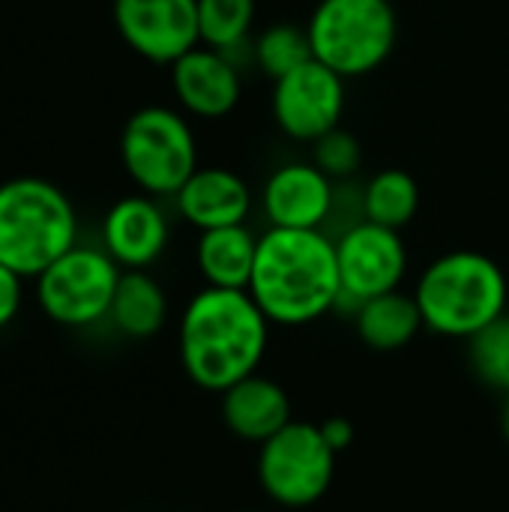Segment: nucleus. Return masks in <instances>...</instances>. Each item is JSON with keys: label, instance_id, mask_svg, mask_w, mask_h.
Wrapping results in <instances>:
<instances>
[{"label": "nucleus", "instance_id": "obj_16", "mask_svg": "<svg viewBox=\"0 0 509 512\" xmlns=\"http://www.w3.org/2000/svg\"><path fill=\"white\" fill-rule=\"evenodd\" d=\"M219 396H222V420L228 432L246 444L261 447L294 420V405L288 390L279 381L258 372L237 381Z\"/></svg>", "mask_w": 509, "mask_h": 512}, {"label": "nucleus", "instance_id": "obj_23", "mask_svg": "<svg viewBox=\"0 0 509 512\" xmlns=\"http://www.w3.org/2000/svg\"><path fill=\"white\" fill-rule=\"evenodd\" d=\"M468 360L486 387L509 396V309L474 339H468Z\"/></svg>", "mask_w": 509, "mask_h": 512}, {"label": "nucleus", "instance_id": "obj_22", "mask_svg": "<svg viewBox=\"0 0 509 512\" xmlns=\"http://www.w3.org/2000/svg\"><path fill=\"white\" fill-rule=\"evenodd\" d=\"M255 24V0H198L201 45L234 54Z\"/></svg>", "mask_w": 509, "mask_h": 512}, {"label": "nucleus", "instance_id": "obj_12", "mask_svg": "<svg viewBox=\"0 0 509 512\" xmlns=\"http://www.w3.org/2000/svg\"><path fill=\"white\" fill-rule=\"evenodd\" d=\"M336 204L333 180L315 162H288L276 168L261 189V210L270 228L318 231Z\"/></svg>", "mask_w": 509, "mask_h": 512}, {"label": "nucleus", "instance_id": "obj_17", "mask_svg": "<svg viewBox=\"0 0 509 512\" xmlns=\"http://www.w3.org/2000/svg\"><path fill=\"white\" fill-rule=\"evenodd\" d=\"M258 255V237L249 225H228L201 231L195 243V264L207 285L246 291Z\"/></svg>", "mask_w": 509, "mask_h": 512}, {"label": "nucleus", "instance_id": "obj_18", "mask_svg": "<svg viewBox=\"0 0 509 512\" xmlns=\"http://www.w3.org/2000/svg\"><path fill=\"white\" fill-rule=\"evenodd\" d=\"M354 327L363 345L378 354L402 351L426 330L423 312L414 294H405V291H390V294L360 303L354 312Z\"/></svg>", "mask_w": 509, "mask_h": 512}, {"label": "nucleus", "instance_id": "obj_3", "mask_svg": "<svg viewBox=\"0 0 509 512\" xmlns=\"http://www.w3.org/2000/svg\"><path fill=\"white\" fill-rule=\"evenodd\" d=\"M414 300L423 312L426 330L468 342L507 312V273L483 252L456 249L435 258L420 273Z\"/></svg>", "mask_w": 509, "mask_h": 512}, {"label": "nucleus", "instance_id": "obj_24", "mask_svg": "<svg viewBox=\"0 0 509 512\" xmlns=\"http://www.w3.org/2000/svg\"><path fill=\"white\" fill-rule=\"evenodd\" d=\"M312 162L330 177V180H348L360 171L363 165V147L357 135L348 129L336 126L318 141H312Z\"/></svg>", "mask_w": 509, "mask_h": 512}, {"label": "nucleus", "instance_id": "obj_14", "mask_svg": "<svg viewBox=\"0 0 509 512\" xmlns=\"http://www.w3.org/2000/svg\"><path fill=\"white\" fill-rule=\"evenodd\" d=\"M168 216L153 195L120 198L102 219V249L120 270L153 267L168 246Z\"/></svg>", "mask_w": 509, "mask_h": 512}, {"label": "nucleus", "instance_id": "obj_1", "mask_svg": "<svg viewBox=\"0 0 509 512\" xmlns=\"http://www.w3.org/2000/svg\"><path fill=\"white\" fill-rule=\"evenodd\" d=\"M267 345L270 318L249 291L207 285L180 315V366L207 393H225L255 375L267 357Z\"/></svg>", "mask_w": 509, "mask_h": 512}, {"label": "nucleus", "instance_id": "obj_21", "mask_svg": "<svg viewBox=\"0 0 509 512\" xmlns=\"http://www.w3.org/2000/svg\"><path fill=\"white\" fill-rule=\"evenodd\" d=\"M252 60L273 81L282 78V75H288L291 69H297L306 60H312L309 30L300 27V24H294V21H276V24H270L267 30L258 33V39L252 45Z\"/></svg>", "mask_w": 509, "mask_h": 512}, {"label": "nucleus", "instance_id": "obj_8", "mask_svg": "<svg viewBox=\"0 0 509 512\" xmlns=\"http://www.w3.org/2000/svg\"><path fill=\"white\" fill-rule=\"evenodd\" d=\"M120 273V264L105 249L75 243L36 276L39 309L69 330L93 327L108 318Z\"/></svg>", "mask_w": 509, "mask_h": 512}, {"label": "nucleus", "instance_id": "obj_10", "mask_svg": "<svg viewBox=\"0 0 509 512\" xmlns=\"http://www.w3.org/2000/svg\"><path fill=\"white\" fill-rule=\"evenodd\" d=\"M273 120L294 141H318L345 114V78L321 60H306L273 81Z\"/></svg>", "mask_w": 509, "mask_h": 512}, {"label": "nucleus", "instance_id": "obj_11", "mask_svg": "<svg viewBox=\"0 0 509 512\" xmlns=\"http://www.w3.org/2000/svg\"><path fill=\"white\" fill-rule=\"evenodd\" d=\"M123 42L150 63H174L201 45L198 0H114Z\"/></svg>", "mask_w": 509, "mask_h": 512}, {"label": "nucleus", "instance_id": "obj_6", "mask_svg": "<svg viewBox=\"0 0 509 512\" xmlns=\"http://www.w3.org/2000/svg\"><path fill=\"white\" fill-rule=\"evenodd\" d=\"M120 159L129 180L153 195H177L198 171V141L189 120L165 105L138 108L120 135Z\"/></svg>", "mask_w": 509, "mask_h": 512}, {"label": "nucleus", "instance_id": "obj_2", "mask_svg": "<svg viewBox=\"0 0 509 512\" xmlns=\"http://www.w3.org/2000/svg\"><path fill=\"white\" fill-rule=\"evenodd\" d=\"M252 300L279 327H306L339 309L342 279L336 240L318 231L267 228L258 237L255 270L249 279Z\"/></svg>", "mask_w": 509, "mask_h": 512}, {"label": "nucleus", "instance_id": "obj_19", "mask_svg": "<svg viewBox=\"0 0 509 512\" xmlns=\"http://www.w3.org/2000/svg\"><path fill=\"white\" fill-rule=\"evenodd\" d=\"M108 321L126 339H150L168 321V297L165 288L147 270H123Z\"/></svg>", "mask_w": 509, "mask_h": 512}, {"label": "nucleus", "instance_id": "obj_4", "mask_svg": "<svg viewBox=\"0 0 509 512\" xmlns=\"http://www.w3.org/2000/svg\"><path fill=\"white\" fill-rule=\"evenodd\" d=\"M78 243V216L66 192L39 177L0 183V264L36 279Z\"/></svg>", "mask_w": 509, "mask_h": 512}, {"label": "nucleus", "instance_id": "obj_26", "mask_svg": "<svg viewBox=\"0 0 509 512\" xmlns=\"http://www.w3.org/2000/svg\"><path fill=\"white\" fill-rule=\"evenodd\" d=\"M321 426V435H324V441L336 450V453H345L351 444H354V423L348 420V417H330V420H324V423H318Z\"/></svg>", "mask_w": 509, "mask_h": 512}, {"label": "nucleus", "instance_id": "obj_13", "mask_svg": "<svg viewBox=\"0 0 509 512\" xmlns=\"http://www.w3.org/2000/svg\"><path fill=\"white\" fill-rule=\"evenodd\" d=\"M171 87L186 114L219 120L240 102L243 81L231 54L198 45L171 63Z\"/></svg>", "mask_w": 509, "mask_h": 512}, {"label": "nucleus", "instance_id": "obj_28", "mask_svg": "<svg viewBox=\"0 0 509 512\" xmlns=\"http://www.w3.org/2000/svg\"><path fill=\"white\" fill-rule=\"evenodd\" d=\"M249 512H267V510H249Z\"/></svg>", "mask_w": 509, "mask_h": 512}, {"label": "nucleus", "instance_id": "obj_27", "mask_svg": "<svg viewBox=\"0 0 509 512\" xmlns=\"http://www.w3.org/2000/svg\"><path fill=\"white\" fill-rule=\"evenodd\" d=\"M501 435H504V441L509 444V396L504 399V405H501Z\"/></svg>", "mask_w": 509, "mask_h": 512}, {"label": "nucleus", "instance_id": "obj_15", "mask_svg": "<svg viewBox=\"0 0 509 512\" xmlns=\"http://www.w3.org/2000/svg\"><path fill=\"white\" fill-rule=\"evenodd\" d=\"M177 213L198 231L246 225L252 213V189L231 168H198L174 195Z\"/></svg>", "mask_w": 509, "mask_h": 512}, {"label": "nucleus", "instance_id": "obj_7", "mask_svg": "<svg viewBox=\"0 0 509 512\" xmlns=\"http://www.w3.org/2000/svg\"><path fill=\"white\" fill-rule=\"evenodd\" d=\"M339 453L324 441L321 426L291 420L282 432L258 447V483L282 510H306L318 504L336 480Z\"/></svg>", "mask_w": 509, "mask_h": 512}, {"label": "nucleus", "instance_id": "obj_20", "mask_svg": "<svg viewBox=\"0 0 509 512\" xmlns=\"http://www.w3.org/2000/svg\"><path fill=\"white\" fill-rule=\"evenodd\" d=\"M420 210V186L402 168L378 171L363 189V219L402 231Z\"/></svg>", "mask_w": 509, "mask_h": 512}, {"label": "nucleus", "instance_id": "obj_9", "mask_svg": "<svg viewBox=\"0 0 509 512\" xmlns=\"http://www.w3.org/2000/svg\"><path fill=\"white\" fill-rule=\"evenodd\" d=\"M342 300L339 309L357 312L360 303L399 291L408 273V249L396 228L360 219L336 240Z\"/></svg>", "mask_w": 509, "mask_h": 512}, {"label": "nucleus", "instance_id": "obj_25", "mask_svg": "<svg viewBox=\"0 0 509 512\" xmlns=\"http://www.w3.org/2000/svg\"><path fill=\"white\" fill-rule=\"evenodd\" d=\"M24 279L9 270L6 264H0V330H6L18 312H21V300H24Z\"/></svg>", "mask_w": 509, "mask_h": 512}, {"label": "nucleus", "instance_id": "obj_5", "mask_svg": "<svg viewBox=\"0 0 509 512\" xmlns=\"http://www.w3.org/2000/svg\"><path fill=\"white\" fill-rule=\"evenodd\" d=\"M306 30L312 57L348 81L375 72L393 54L399 21L390 0H318Z\"/></svg>", "mask_w": 509, "mask_h": 512}]
</instances>
